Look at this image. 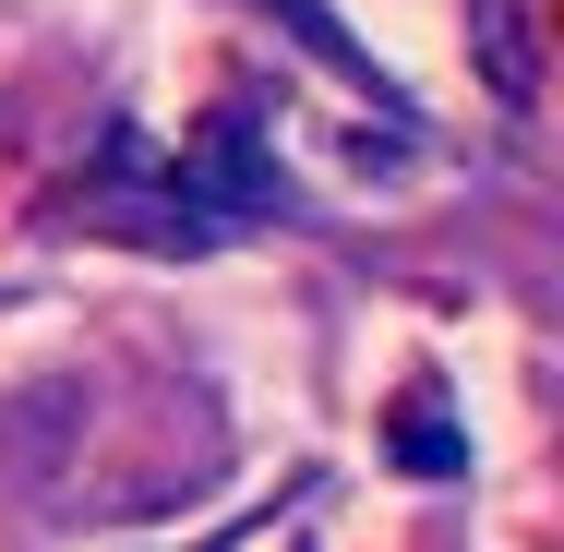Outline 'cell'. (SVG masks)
I'll return each instance as SVG.
<instances>
[{
    "mask_svg": "<svg viewBox=\"0 0 564 552\" xmlns=\"http://www.w3.org/2000/svg\"><path fill=\"white\" fill-rule=\"evenodd\" d=\"M217 552H228V541H217Z\"/></svg>",
    "mask_w": 564,
    "mask_h": 552,
    "instance_id": "cell-4",
    "label": "cell"
},
{
    "mask_svg": "<svg viewBox=\"0 0 564 552\" xmlns=\"http://www.w3.org/2000/svg\"><path fill=\"white\" fill-rule=\"evenodd\" d=\"M252 12H276V24H289V36H301V48H313L325 73H348V85H372V97H397V85L372 73V48H360V36L337 24V0H252Z\"/></svg>",
    "mask_w": 564,
    "mask_h": 552,
    "instance_id": "cell-1",
    "label": "cell"
},
{
    "mask_svg": "<svg viewBox=\"0 0 564 552\" xmlns=\"http://www.w3.org/2000/svg\"><path fill=\"white\" fill-rule=\"evenodd\" d=\"M492 85H505V97H529V24H517L505 0H492Z\"/></svg>",
    "mask_w": 564,
    "mask_h": 552,
    "instance_id": "cell-3",
    "label": "cell"
},
{
    "mask_svg": "<svg viewBox=\"0 0 564 552\" xmlns=\"http://www.w3.org/2000/svg\"><path fill=\"white\" fill-rule=\"evenodd\" d=\"M397 456H409L421 480H445V468H468V456H456V433H433V409H409V433H397Z\"/></svg>",
    "mask_w": 564,
    "mask_h": 552,
    "instance_id": "cell-2",
    "label": "cell"
}]
</instances>
